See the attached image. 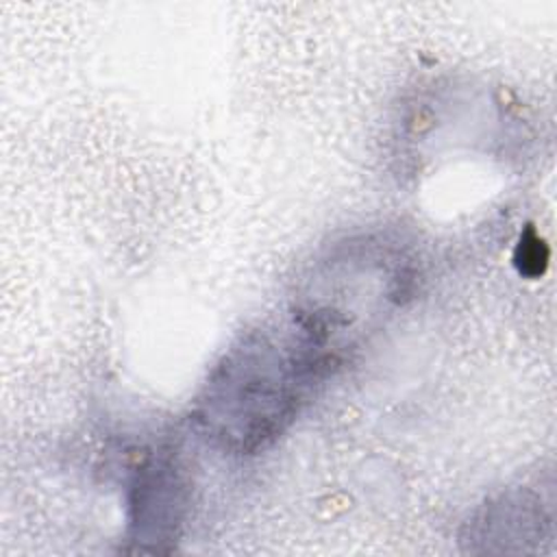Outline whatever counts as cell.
Wrapping results in <instances>:
<instances>
[{"mask_svg": "<svg viewBox=\"0 0 557 557\" xmlns=\"http://www.w3.org/2000/svg\"><path fill=\"white\" fill-rule=\"evenodd\" d=\"M183 481L172 461L144 466L133 485V529L137 542H163L181 520Z\"/></svg>", "mask_w": 557, "mask_h": 557, "instance_id": "cell-2", "label": "cell"}, {"mask_svg": "<svg viewBox=\"0 0 557 557\" xmlns=\"http://www.w3.org/2000/svg\"><path fill=\"white\" fill-rule=\"evenodd\" d=\"M287 331L248 335L211 374L200 420L220 442L248 450L272 440L337 363L294 322Z\"/></svg>", "mask_w": 557, "mask_h": 557, "instance_id": "cell-1", "label": "cell"}, {"mask_svg": "<svg viewBox=\"0 0 557 557\" xmlns=\"http://www.w3.org/2000/svg\"><path fill=\"white\" fill-rule=\"evenodd\" d=\"M518 252L522 255V257H518V261L522 259V272H527L529 265H533L531 274L542 272V265L546 263V252H544V244L537 242V237L533 239L531 246H529V244H522V246L518 248Z\"/></svg>", "mask_w": 557, "mask_h": 557, "instance_id": "cell-3", "label": "cell"}]
</instances>
